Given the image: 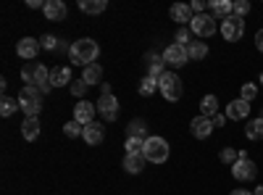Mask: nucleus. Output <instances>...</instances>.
<instances>
[{"mask_svg": "<svg viewBox=\"0 0 263 195\" xmlns=\"http://www.w3.org/2000/svg\"><path fill=\"white\" fill-rule=\"evenodd\" d=\"M218 158H221L224 164H229V166H234L237 164V158H239V150H234V148H221V153H218Z\"/></svg>", "mask_w": 263, "mask_h": 195, "instance_id": "nucleus-31", "label": "nucleus"}, {"mask_svg": "<svg viewBox=\"0 0 263 195\" xmlns=\"http://www.w3.org/2000/svg\"><path fill=\"white\" fill-rule=\"evenodd\" d=\"M248 13H250V3H248V0H237V3H234V16L245 19Z\"/></svg>", "mask_w": 263, "mask_h": 195, "instance_id": "nucleus-37", "label": "nucleus"}, {"mask_svg": "<svg viewBox=\"0 0 263 195\" xmlns=\"http://www.w3.org/2000/svg\"><path fill=\"white\" fill-rule=\"evenodd\" d=\"M69 58H71V63H77V66H92V63L100 58V45L95 40H90V37H82V40H77V42H71V50H69Z\"/></svg>", "mask_w": 263, "mask_h": 195, "instance_id": "nucleus-1", "label": "nucleus"}, {"mask_svg": "<svg viewBox=\"0 0 263 195\" xmlns=\"http://www.w3.org/2000/svg\"><path fill=\"white\" fill-rule=\"evenodd\" d=\"M168 13H171L174 21H179V24H190L192 16H195V13H192V6H187V3H174Z\"/></svg>", "mask_w": 263, "mask_h": 195, "instance_id": "nucleus-18", "label": "nucleus"}, {"mask_svg": "<svg viewBox=\"0 0 263 195\" xmlns=\"http://www.w3.org/2000/svg\"><path fill=\"white\" fill-rule=\"evenodd\" d=\"M187 56L192 61H203L208 56V45H205V42H190V45H187Z\"/></svg>", "mask_w": 263, "mask_h": 195, "instance_id": "nucleus-27", "label": "nucleus"}, {"mask_svg": "<svg viewBox=\"0 0 263 195\" xmlns=\"http://www.w3.org/2000/svg\"><path fill=\"white\" fill-rule=\"evenodd\" d=\"M82 137H84L87 145H98V143H103V137H105V129L100 127V121H92V124H87V127H84Z\"/></svg>", "mask_w": 263, "mask_h": 195, "instance_id": "nucleus-17", "label": "nucleus"}, {"mask_svg": "<svg viewBox=\"0 0 263 195\" xmlns=\"http://www.w3.org/2000/svg\"><path fill=\"white\" fill-rule=\"evenodd\" d=\"M177 42L187 48L190 42H192V29H187V27H179V29H177Z\"/></svg>", "mask_w": 263, "mask_h": 195, "instance_id": "nucleus-35", "label": "nucleus"}, {"mask_svg": "<svg viewBox=\"0 0 263 195\" xmlns=\"http://www.w3.org/2000/svg\"><path fill=\"white\" fill-rule=\"evenodd\" d=\"M245 137H248V140H260V137H263V119H260V116L248 121V127H245Z\"/></svg>", "mask_w": 263, "mask_h": 195, "instance_id": "nucleus-25", "label": "nucleus"}, {"mask_svg": "<svg viewBox=\"0 0 263 195\" xmlns=\"http://www.w3.org/2000/svg\"><path fill=\"white\" fill-rule=\"evenodd\" d=\"M40 48H42L40 40H34V37H21V40L16 42V53H18V58H24V61L37 58V50H40Z\"/></svg>", "mask_w": 263, "mask_h": 195, "instance_id": "nucleus-13", "label": "nucleus"}, {"mask_svg": "<svg viewBox=\"0 0 263 195\" xmlns=\"http://www.w3.org/2000/svg\"><path fill=\"white\" fill-rule=\"evenodd\" d=\"M255 48H258V50L263 53V27H260V29L255 32Z\"/></svg>", "mask_w": 263, "mask_h": 195, "instance_id": "nucleus-40", "label": "nucleus"}, {"mask_svg": "<svg viewBox=\"0 0 263 195\" xmlns=\"http://www.w3.org/2000/svg\"><path fill=\"white\" fill-rule=\"evenodd\" d=\"M260 119H263V108H260Z\"/></svg>", "mask_w": 263, "mask_h": 195, "instance_id": "nucleus-46", "label": "nucleus"}, {"mask_svg": "<svg viewBox=\"0 0 263 195\" xmlns=\"http://www.w3.org/2000/svg\"><path fill=\"white\" fill-rule=\"evenodd\" d=\"M105 8H108L105 0H79V11H82V13L95 16V13H103Z\"/></svg>", "mask_w": 263, "mask_h": 195, "instance_id": "nucleus-22", "label": "nucleus"}, {"mask_svg": "<svg viewBox=\"0 0 263 195\" xmlns=\"http://www.w3.org/2000/svg\"><path fill=\"white\" fill-rule=\"evenodd\" d=\"M71 82V69L69 66H55L50 72V84L53 87H61V84H69Z\"/></svg>", "mask_w": 263, "mask_h": 195, "instance_id": "nucleus-21", "label": "nucleus"}, {"mask_svg": "<svg viewBox=\"0 0 263 195\" xmlns=\"http://www.w3.org/2000/svg\"><path fill=\"white\" fill-rule=\"evenodd\" d=\"M248 114H250V103L248 100H242V98H237V100H232L229 105H227V119H232V121H239V119H248Z\"/></svg>", "mask_w": 263, "mask_h": 195, "instance_id": "nucleus-15", "label": "nucleus"}, {"mask_svg": "<svg viewBox=\"0 0 263 195\" xmlns=\"http://www.w3.org/2000/svg\"><path fill=\"white\" fill-rule=\"evenodd\" d=\"M87 87H90V84H87L84 79H79V82H74V84H71V95H77V98H82V95L87 93Z\"/></svg>", "mask_w": 263, "mask_h": 195, "instance_id": "nucleus-38", "label": "nucleus"}, {"mask_svg": "<svg viewBox=\"0 0 263 195\" xmlns=\"http://www.w3.org/2000/svg\"><path fill=\"white\" fill-rule=\"evenodd\" d=\"M192 13L197 16V13H205V8H208V3H205V0H192Z\"/></svg>", "mask_w": 263, "mask_h": 195, "instance_id": "nucleus-39", "label": "nucleus"}, {"mask_svg": "<svg viewBox=\"0 0 263 195\" xmlns=\"http://www.w3.org/2000/svg\"><path fill=\"white\" fill-rule=\"evenodd\" d=\"M63 132H66V137H79V135L84 132V127H82L79 121L71 119V121H66V124H63Z\"/></svg>", "mask_w": 263, "mask_h": 195, "instance_id": "nucleus-32", "label": "nucleus"}, {"mask_svg": "<svg viewBox=\"0 0 263 195\" xmlns=\"http://www.w3.org/2000/svg\"><path fill=\"white\" fill-rule=\"evenodd\" d=\"M221 34H224V40L227 42H237L239 37L245 34V19H239V16H229V19H224L221 21Z\"/></svg>", "mask_w": 263, "mask_h": 195, "instance_id": "nucleus-8", "label": "nucleus"}, {"mask_svg": "<svg viewBox=\"0 0 263 195\" xmlns=\"http://www.w3.org/2000/svg\"><path fill=\"white\" fill-rule=\"evenodd\" d=\"M95 111H98V105H95V103H90V100H79V103L74 105V121H79L82 127L92 124V121H95Z\"/></svg>", "mask_w": 263, "mask_h": 195, "instance_id": "nucleus-12", "label": "nucleus"}, {"mask_svg": "<svg viewBox=\"0 0 263 195\" xmlns=\"http://www.w3.org/2000/svg\"><path fill=\"white\" fill-rule=\"evenodd\" d=\"M126 153L132 156V153H142V148H145V140H140V137H126Z\"/></svg>", "mask_w": 263, "mask_h": 195, "instance_id": "nucleus-33", "label": "nucleus"}, {"mask_svg": "<svg viewBox=\"0 0 263 195\" xmlns=\"http://www.w3.org/2000/svg\"><path fill=\"white\" fill-rule=\"evenodd\" d=\"M16 108H21V105H18V98H8V95H3V100H0V114H3V116H11Z\"/></svg>", "mask_w": 263, "mask_h": 195, "instance_id": "nucleus-29", "label": "nucleus"}, {"mask_svg": "<svg viewBox=\"0 0 263 195\" xmlns=\"http://www.w3.org/2000/svg\"><path fill=\"white\" fill-rule=\"evenodd\" d=\"M37 135H40V121H37V116H27L24 121H21V137L24 140H37Z\"/></svg>", "mask_w": 263, "mask_h": 195, "instance_id": "nucleus-19", "label": "nucleus"}, {"mask_svg": "<svg viewBox=\"0 0 263 195\" xmlns=\"http://www.w3.org/2000/svg\"><path fill=\"white\" fill-rule=\"evenodd\" d=\"M126 135H129V137H140V140H147V137H150V135H147V124H145L142 119H132L129 127H126Z\"/></svg>", "mask_w": 263, "mask_h": 195, "instance_id": "nucleus-23", "label": "nucleus"}, {"mask_svg": "<svg viewBox=\"0 0 263 195\" xmlns=\"http://www.w3.org/2000/svg\"><path fill=\"white\" fill-rule=\"evenodd\" d=\"M100 77H103L100 63H92V66H87V69L82 72V79H84L87 84H98V82H100Z\"/></svg>", "mask_w": 263, "mask_h": 195, "instance_id": "nucleus-28", "label": "nucleus"}, {"mask_svg": "<svg viewBox=\"0 0 263 195\" xmlns=\"http://www.w3.org/2000/svg\"><path fill=\"white\" fill-rule=\"evenodd\" d=\"M21 79H24L27 87H40L42 93H50L53 84H50V72L42 66V63H27L21 69Z\"/></svg>", "mask_w": 263, "mask_h": 195, "instance_id": "nucleus-2", "label": "nucleus"}, {"mask_svg": "<svg viewBox=\"0 0 263 195\" xmlns=\"http://www.w3.org/2000/svg\"><path fill=\"white\" fill-rule=\"evenodd\" d=\"M229 195H253V192H250V190H232Z\"/></svg>", "mask_w": 263, "mask_h": 195, "instance_id": "nucleus-43", "label": "nucleus"}, {"mask_svg": "<svg viewBox=\"0 0 263 195\" xmlns=\"http://www.w3.org/2000/svg\"><path fill=\"white\" fill-rule=\"evenodd\" d=\"M27 6H29V8H45V3H42V0H27Z\"/></svg>", "mask_w": 263, "mask_h": 195, "instance_id": "nucleus-42", "label": "nucleus"}, {"mask_svg": "<svg viewBox=\"0 0 263 195\" xmlns=\"http://www.w3.org/2000/svg\"><path fill=\"white\" fill-rule=\"evenodd\" d=\"M58 42H61V40H55L53 34H42V37H40V45L45 48V50H58Z\"/></svg>", "mask_w": 263, "mask_h": 195, "instance_id": "nucleus-36", "label": "nucleus"}, {"mask_svg": "<svg viewBox=\"0 0 263 195\" xmlns=\"http://www.w3.org/2000/svg\"><path fill=\"white\" fill-rule=\"evenodd\" d=\"M124 169L129 171V174H140V171L145 169V156L142 153H126V158H124Z\"/></svg>", "mask_w": 263, "mask_h": 195, "instance_id": "nucleus-20", "label": "nucleus"}, {"mask_svg": "<svg viewBox=\"0 0 263 195\" xmlns=\"http://www.w3.org/2000/svg\"><path fill=\"white\" fill-rule=\"evenodd\" d=\"M163 61H166V63H171L174 69H182L184 63L190 61L187 48H184V45H179V42H171V45L163 50Z\"/></svg>", "mask_w": 263, "mask_h": 195, "instance_id": "nucleus-9", "label": "nucleus"}, {"mask_svg": "<svg viewBox=\"0 0 263 195\" xmlns=\"http://www.w3.org/2000/svg\"><path fill=\"white\" fill-rule=\"evenodd\" d=\"M147 61H150V63H147V66H150V69H147V77L161 79V77L166 74V72H163V58H158V56H153V53H150Z\"/></svg>", "mask_w": 263, "mask_h": 195, "instance_id": "nucleus-26", "label": "nucleus"}, {"mask_svg": "<svg viewBox=\"0 0 263 195\" xmlns=\"http://www.w3.org/2000/svg\"><path fill=\"white\" fill-rule=\"evenodd\" d=\"M95 105H98V111H100V116L105 121H116V116H119V100H116L114 93L111 95H100V100Z\"/></svg>", "mask_w": 263, "mask_h": 195, "instance_id": "nucleus-10", "label": "nucleus"}, {"mask_svg": "<svg viewBox=\"0 0 263 195\" xmlns=\"http://www.w3.org/2000/svg\"><path fill=\"white\" fill-rule=\"evenodd\" d=\"M190 29H192V34H197V37H213L216 29H218V24H216V19H213L211 13H197V16H192V21H190Z\"/></svg>", "mask_w": 263, "mask_h": 195, "instance_id": "nucleus-7", "label": "nucleus"}, {"mask_svg": "<svg viewBox=\"0 0 263 195\" xmlns=\"http://www.w3.org/2000/svg\"><path fill=\"white\" fill-rule=\"evenodd\" d=\"M140 93H142V95L158 93V79H156V77H142V82H140Z\"/></svg>", "mask_w": 263, "mask_h": 195, "instance_id": "nucleus-30", "label": "nucleus"}, {"mask_svg": "<svg viewBox=\"0 0 263 195\" xmlns=\"http://www.w3.org/2000/svg\"><path fill=\"white\" fill-rule=\"evenodd\" d=\"M45 19L48 21H63L66 19V13H69V8H66V3L63 0H45Z\"/></svg>", "mask_w": 263, "mask_h": 195, "instance_id": "nucleus-16", "label": "nucleus"}, {"mask_svg": "<svg viewBox=\"0 0 263 195\" xmlns=\"http://www.w3.org/2000/svg\"><path fill=\"white\" fill-rule=\"evenodd\" d=\"M200 114H203V116H211V119L218 114V98H216V95H205V98L200 100Z\"/></svg>", "mask_w": 263, "mask_h": 195, "instance_id": "nucleus-24", "label": "nucleus"}, {"mask_svg": "<svg viewBox=\"0 0 263 195\" xmlns=\"http://www.w3.org/2000/svg\"><path fill=\"white\" fill-rule=\"evenodd\" d=\"M260 84H263V72H260Z\"/></svg>", "mask_w": 263, "mask_h": 195, "instance_id": "nucleus-45", "label": "nucleus"}, {"mask_svg": "<svg viewBox=\"0 0 263 195\" xmlns=\"http://www.w3.org/2000/svg\"><path fill=\"white\" fill-rule=\"evenodd\" d=\"M142 156L150 164H163L168 158V143L163 137H156V135L147 137L145 140V148H142Z\"/></svg>", "mask_w": 263, "mask_h": 195, "instance_id": "nucleus-5", "label": "nucleus"}, {"mask_svg": "<svg viewBox=\"0 0 263 195\" xmlns=\"http://www.w3.org/2000/svg\"><path fill=\"white\" fill-rule=\"evenodd\" d=\"M42 93L40 87H21V93H18V105H21V111H24L27 116H37L40 111H42Z\"/></svg>", "mask_w": 263, "mask_h": 195, "instance_id": "nucleus-3", "label": "nucleus"}, {"mask_svg": "<svg viewBox=\"0 0 263 195\" xmlns=\"http://www.w3.org/2000/svg\"><path fill=\"white\" fill-rule=\"evenodd\" d=\"M158 93H163V98L168 103H177L184 93V84L179 79V74H174V72H166L161 79H158Z\"/></svg>", "mask_w": 263, "mask_h": 195, "instance_id": "nucleus-4", "label": "nucleus"}, {"mask_svg": "<svg viewBox=\"0 0 263 195\" xmlns=\"http://www.w3.org/2000/svg\"><path fill=\"white\" fill-rule=\"evenodd\" d=\"M208 13L216 19V21H224L234 13V3L232 0H211L208 3Z\"/></svg>", "mask_w": 263, "mask_h": 195, "instance_id": "nucleus-14", "label": "nucleus"}, {"mask_svg": "<svg viewBox=\"0 0 263 195\" xmlns=\"http://www.w3.org/2000/svg\"><path fill=\"white\" fill-rule=\"evenodd\" d=\"M255 95H258V87H255L253 82H245V84H242V93H239V98L250 103V100H255Z\"/></svg>", "mask_w": 263, "mask_h": 195, "instance_id": "nucleus-34", "label": "nucleus"}, {"mask_svg": "<svg viewBox=\"0 0 263 195\" xmlns=\"http://www.w3.org/2000/svg\"><path fill=\"white\" fill-rule=\"evenodd\" d=\"M213 119L211 116H195L192 121H190V132H192V137H197V140H205V137H211V132H213Z\"/></svg>", "mask_w": 263, "mask_h": 195, "instance_id": "nucleus-11", "label": "nucleus"}, {"mask_svg": "<svg viewBox=\"0 0 263 195\" xmlns=\"http://www.w3.org/2000/svg\"><path fill=\"white\" fill-rule=\"evenodd\" d=\"M253 195H263V185H258V187H255V192H253Z\"/></svg>", "mask_w": 263, "mask_h": 195, "instance_id": "nucleus-44", "label": "nucleus"}, {"mask_svg": "<svg viewBox=\"0 0 263 195\" xmlns=\"http://www.w3.org/2000/svg\"><path fill=\"white\" fill-rule=\"evenodd\" d=\"M213 124H216V127H224V124H227V116H224V114H216V116H213Z\"/></svg>", "mask_w": 263, "mask_h": 195, "instance_id": "nucleus-41", "label": "nucleus"}, {"mask_svg": "<svg viewBox=\"0 0 263 195\" xmlns=\"http://www.w3.org/2000/svg\"><path fill=\"white\" fill-rule=\"evenodd\" d=\"M255 174H258L255 161L248 158L245 150H239V158H237V164L232 166V177H234L237 182H250V180H255Z\"/></svg>", "mask_w": 263, "mask_h": 195, "instance_id": "nucleus-6", "label": "nucleus"}]
</instances>
